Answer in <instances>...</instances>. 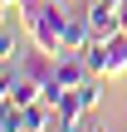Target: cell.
Returning a JSON list of instances; mask_svg holds the SVG:
<instances>
[{"label": "cell", "instance_id": "cell-3", "mask_svg": "<svg viewBox=\"0 0 127 132\" xmlns=\"http://www.w3.org/2000/svg\"><path fill=\"white\" fill-rule=\"evenodd\" d=\"M54 83H64V88L88 83V64H83V54H59V64H54Z\"/></svg>", "mask_w": 127, "mask_h": 132}, {"label": "cell", "instance_id": "cell-5", "mask_svg": "<svg viewBox=\"0 0 127 132\" xmlns=\"http://www.w3.org/2000/svg\"><path fill=\"white\" fill-rule=\"evenodd\" d=\"M49 118H54V108L39 98V103H29L24 108V132H49Z\"/></svg>", "mask_w": 127, "mask_h": 132}, {"label": "cell", "instance_id": "cell-1", "mask_svg": "<svg viewBox=\"0 0 127 132\" xmlns=\"http://www.w3.org/2000/svg\"><path fill=\"white\" fill-rule=\"evenodd\" d=\"M88 29H93V39H103V44H108V39L122 29V24H117V5L93 0V5H88Z\"/></svg>", "mask_w": 127, "mask_h": 132}, {"label": "cell", "instance_id": "cell-2", "mask_svg": "<svg viewBox=\"0 0 127 132\" xmlns=\"http://www.w3.org/2000/svg\"><path fill=\"white\" fill-rule=\"evenodd\" d=\"M54 118H59V132H69V127H78V122L88 118V98H83V83L64 93V103H59V113H54Z\"/></svg>", "mask_w": 127, "mask_h": 132}, {"label": "cell", "instance_id": "cell-7", "mask_svg": "<svg viewBox=\"0 0 127 132\" xmlns=\"http://www.w3.org/2000/svg\"><path fill=\"white\" fill-rule=\"evenodd\" d=\"M88 132H113V127H103V122H88Z\"/></svg>", "mask_w": 127, "mask_h": 132}, {"label": "cell", "instance_id": "cell-10", "mask_svg": "<svg viewBox=\"0 0 127 132\" xmlns=\"http://www.w3.org/2000/svg\"><path fill=\"white\" fill-rule=\"evenodd\" d=\"M108 5H122V0H108Z\"/></svg>", "mask_w": 127, "mask_h": 132}, {"label": "cell", "instance_id": "cell-8", "mask_svg": "<svg viewBox=\"0 0 127 132\" xmlns=\"http://www.w3.org/2000/svg\"><path fill=\"white\" fill-rule=\"evenodd\" d=\"M0 5H5V10H10V5H20V0H0Z\"/></svg>", "mask_w": 127, "mask_h": 132}, {"label": "cell", "instance_id": "cell-4", "mask_svg": "<svg viewBox=\"0 0 127 132\" xmlns=\"http://www.w3.org/2000/svg\"><path fill=\"white\" fill-rule=\"evenodd\" d=\"M113 73H127V29H117L108 39V78Z\"/></svg>", "mask_w": 127, "mask_h": 132}, {"label": "cell", "instance_id": "cell-9", "mask_svg": "<svg viewBox=\"0 0 127 132\" xmlns=\"http://www.w3.org/2000/svg\"><path fill=\"white\" fill-rule=\"evenodd\" d=\"M69 132H88V127H83V122H78V127H69Z\"/></svg>", "mask_w": 127, "mask_h": 132}, {"label": "cell", "instance_id": "cell-6", "mask_svg": "<svg viewBox=\"0 0 127 132\" xmlns=\"http://www.w3.org/2000/svg\"><path fill=\"white\" fill-rule=\"evenodd\" d=\"M117 24H122V29H127V0H122V5H117Z\"/></svg>", "mask_w": 127, "mask_h": 132}]
</instances>
